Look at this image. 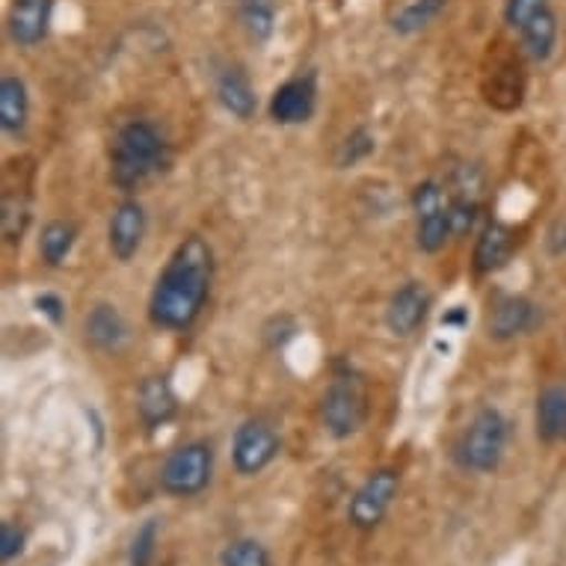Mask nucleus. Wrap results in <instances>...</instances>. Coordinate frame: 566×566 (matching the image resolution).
<instances>
[{
  "instance_id": "1",
  "label": "nucleus",
  "mask_w": 566,
  "mask_h": 566,
  "mask_svg": "<svg viewBox=\"0 0 566 566\" xmlns=\"http://www.w3.org/2000/svg\"><path fill=\"white\" fill-rule=\"evenodd\" d=\"M214 268V250L202 234L178 241L149 294V324L160 333H187L208 306Z\"/></svg>"
},
{
  "instance_id": "2",
  "label": "nucleus",
  "mask_w": 566,
  "mask_h": 566,
  "mask_svg": "<svg viewBox=\"0 0 566 566\" xmlns=\"http://www.w3.org/2000/svg\"><path fill=\"white\" fill-rule=\"evenodd\" d=\"M111 178L122 193H134L167 164V139L149 119H128L111 139Z\"/></svg>"
},
{
  "instance_id": "3",
  "label": "nucleus",
  "mask_w": 566,
  "mask_h": 566,
  "mask_svg": "<svg viewBox=\"0 0 566 566\" xmlns=\"http://www.w3.org/2000/svg\"><path fill=\"white\" fill-rule=\"evenodd\" d=\"M511 446V421L502 409L483 407L463 428L454 442V463L460 472L492 474L502 465L504 454Z\"/></svg>"
},
{
  "instance_id": "4",
  "label": "nucleus",
  "mask_w": 566,
  "mask_h": 566,
  "mask_svg": "<svg viewBox=\"0 0 566 566\" xmlns=\"http://www.w3.org/2000/svg\"><path fill=\"white\" fill-rule=\"evenodd\" d=\"M368 412H371V403H368V386L363 377H356L350 368L335 374L321 395V424L326 433L338 442L356 437L365 428Z\"/></svg>"
},
{
  "instance_id": "5",
  "label": "nucleus",
  "mask_w": 566,
  "mask_h": 566,
  "mask_svg": "<svg viewBox=\"0 0 566 566\" xmlns=\"http://www.w3.org/2000/svg\"><path fill=\"white\" fill-rule=\"evenodd\" d=\"M214 478V448L193 439L169 451L164 465H160L158 483L169 499H196L211 486Z\"/></svg>"
},
{
  "instance_id": "6",
  "label": "nucleus",
  "mask_w": 566,
  "mask_h": 566,
  "mask_svg": "<svg viewBox=\"0 0 566 566\" xmlns=\"http://www.w3.org/2000/svg\"><path fill=\"white\" fill-rule=\"evenodd\" d=\"M412 214H416V247L424 255H437L454 238V220H451V202L448 190L437 178H428L412 187Z\"/></svg>"
},
{
  "instance_id": "7",
  "label": "nucleus",
  "mask_w": 566,
  "mask_h": 566,
  "mask_svg": "<svg viewBox=\"0 0 566 566\" xmlns=\"http://www.w3.org/2000/svg\"><path fill=\"white\" fill-rule=\"evenodd\" d=\"M400 492V472L395 465H380L365 478L347 502V522L356 531L380 528Z\"/></svg>"
},
{
  "instance_id": "8",
  "label": "nucleus",
  "mask_w": 566,
  "mask_h": 566,
  "mask_svg": "<svg viewBox=\"0 0 566 566\" xmlns=\"http://www.w3.org/2000/svg\"><path fill=\"white\" fill-rule=\"evenodd\" d=\"M282 437L268 418H247L232 437V469L241 478H255L276 463Z\"/></svg>"
},
{
  "instance_id": "9",
  "label": "nucleus",
  "mask_w": 566,
  "mask_h": 566,
  "mask_svg": "<svg viewBox=\"0 0 566 566\" xmlns=\"http://www.w3.org/2000/svg\"><path fill=\"white\" fill-rule=\"evenodd\" d=\"M317 111V81L315 75H297L289 77L285 84H279L270 95L268 113L270 119L282 125V128H294V125H306Z\"/></svg>"
},
{
  "instance_id": "10",
  "label": "nucleus",
  "mask_w": 566,
  "mask_h": 566,
  "mask_svg": "<svg viewBox=\"0 0 566 566\" xmlns=\"http://www.w3.org/2000/svg\"><path fill=\"white\" fill-rule=\"evenodd\" d=\"M430 308H433V294H430L428 285L418 282V279H409V282L398 285L389 297L386 326H389V333L395 338H409L424 326Z\"/></svg>"
},
{
  "instance_id": "11",
  "label": "nucleus",
  "mask_w": 566,
  "mask_h": 566,
  "mask_svg": "<svg viewBox=\"0 0 566 566\" xmlns=\"http://www.w3.org/2000/svg\"><path fill=\"white\" fill-rule=\"evenodd\" d=\"M149 232V217L139 199H122L113 208L111 223H107V250L119 264H128L146 241Z\"/></svg>"
},
{
  "instance_id": "12",
  "label": "nucleus",
  "mask_w": 566,
  "mask_h": 566,
  "mask_svg": "<svg viewBox=\"0 0 566 566\" xmlns=\"http://www.w3.org/2000/svg\"><path fill=\"white\" fill-rule=\"evenodd\" d=\"M539 306L534 300L522 294H504L492 303L490 321H486V335L492 342H513L520 335H528L539 324Z\"/></svg>"
},
{
  "instance_id": "13",
  "label": "nucleus",
  "mask_w": 566,
  "mask_h": 566,
  "mask_svg": "<svg viewBox=\"0 0 566 566\" xmlns=\"http://www.w3.org/2000/svg\"><path fill=\"white\" fill-rule=\"evenodd\" d=\"M137 416L146 433H158V430L167 428L169 421H176L178 395L167 374H149L146 380L139 382Z\"/></svg>"
},
{
  "instance_id": "14",
  "label": "nucleus",
  "mask_w": 566,
  "mask_h": 566,
  "mask_svg": "<svg viewBox=\"0 0 566 566\" xmlns=\"http://www.w3.org/2000/svg\"><path fill=\"white\" fill-rule=\"evenodd\" d=\"M54 19V0H12L7 33L19 48H36L48 39Z\"/></svg>"
},
{
  "instance_id": "15",
  "label": "nucleus",
  "mask_w": 566,
  "mask_h": 566,
  "mask_svg": "<svg viewBox=\"0 0 566 566\" xmlns=\"http://www.w3.org/2000/svg\"><path fill=\"white\" fill-rule=\"evenodd\" d=\"M513 252H516V229L502 223V220H490L474 241L472 270L478 276H492V273L507 268Z\"/></svg>"
},
{
  "instance_id": "16",
  "label": "nucleus",
  "mask_w": 566,
  "mask_h": 566,
  "mask_svg": "<svg viewBox=\"0 0 566 566\" xmlns=\"http://www.w3.org/2000/svg\"><path fill=\"white\" fill-rule=\"evenodd\" d=\"M86 342L93 344L98 353L107 356H119L130 342V326L119 308L113 303H95L84 321Z\"/></svg>"
},
{
  "instance_id": "17",
  "label": "nucleus",
  "mask_w": 566,
  "mask_h": 566,
  "mask_svg": "<svg viewBox=\"0 0 566 566\" xmlns=\"http://www.w3.org/2000/svg\"><path fill=\"white\" fill-rule=\"evenodd\" d=\"M481 172L474 167H460L451 178L448 202H451V220H454V238L472 232L481 214Z\"/></svg>"
},
{
  "instance_id": "18",
  "label": "nucleus",
  "mask_w": 566,
  "mask_h": 566,
  "mask_svg": "<svg viewBox=\"0 0 566 566\" xmlns=\"http://www.w3.org/2000/svg\"><path fill=\"white\" fill-rule=\"evenodd\" d=\"M217 102L238 122H250L259 111V95L241 65H223L214 77Z\"/></svg>"
},
{
  "instance_id": "19",
  "label": "nucleus",
  "mask_w": 566,
  "mask_h": 566,
  "mask_svg": "<svg viewBox=\"0 0 566 566\" xmlns=\"http://www.w3.org/2000/svg\"><path fill=\"white\" fill-rule=\"evenodd\" d=\"M30 122V90L19 75L0 77V130L19 139Z\"/></svg>"
},
{
  "instance_id": "20",
  "label": "nucleus",
  "mask_w": 566,
  "mask_h": 566,
  "mask_svg": "<svg viewBox=\"0 0 566 566\" xmlns=\"http://www.w3.org/2000/svg\"><path fill=\"white\" fill-rule=\"evenodd\" d=\"M534 428L546 446L566 442V391L564 386H548L537 395L534 407Z\"/></svg>"
},
{
  "instance_id": "21",
  "label": "nucleus",
  "mask_w": 566,
  "mask_h": 566,
  "mask_svg": "<svg viewBox=\"0 0 566 566\" xmlns=\"http://www.w3.org/2000/svg\"><path fill=\"white\" fill-rule=\"evenodd\" d=\"M483 95L492 107L499 111H513L520 107L522 95H525V75L522 69L513 60H504L490 72L486 84H483Z\"/></svg>"
},
{
  "instance_id": "22",
  "label": "nucleus",
  "mask_w": 566,
  "mask_h": 566,
  "mask_svg": "<svg viewBox=\"0 0 566 566\" xmlns=\"http://www.w3.org/2000/svg\"><path fill=\"white\" fill-rule=\"evenodd\" d=\"M520 42L525 56H531L534 63H546L555 54L557 45V15L548 10H543L537 19H531L525 28L520 30Z\"/></svg>"
},
{
  "instance_id": "23",
  "label": "nucleus",
  "mask_w": 566,
  "mask_h": 566,
  "mask_svg": "<svg viewBox=\"0 0 566 566\" xmlns=\"http://www.w3.org/2000/svg\"><path fill=\"white\" fill-rule=\"evenodd\" d=\"M77 243V229L65 220H51L42 226L39 234V255L45 261L48 268H63L65 259L72 255Z\"/></svg>"
},
{
  "instance_id": "24",
  "label": "nucleus",
  "mask_w": 566,
  "mask_h": 566,
  "mask_svg": "<svg viewBox=\"0 0 566 566\" xmlns=\"http://www.w3.org/2000/svg\"><path fill=\"white\" fill-rule=\"evenodd\" d=\"M0 223H3V238H7V243H21V238H24L30 226L28 187H3V214H0Z\"/></svg>"
},
{
  "instance_id": "25",
  "label": "nucleus",
  "mask_w": 566,
  "mask_h": 566,
  "mask_svg": "<svg viewBox=\"0 0 566 566\" xmlns=\"http://www.w3.org/2000/svg\"><path fill=\"white\" fill-rule=\"evenodd\" d=\"M238 21L255 45H264L276 30V7L270 0H238Z\"/></svg>"
},
{
  "instance_id": "26",
  "label": "nucleus",
  "mask_w": 566,
  "mask_h": 566,
  "mask_svg": "<svg viewBox=\"0 0 566 566\" xmlns=\"http://www.w3.org/2000/svg\"><path fill=\"white\" fill-rule=\"evenodd\" d=\"M446 7L448 0H409L407 7L391 19V30L400 33V36H412L418 30L430 28Z\"/></svg>"
},
{
  "instance_id": "27",
  "label": "nucleus",
  "mask_w": 566,
  "mask_h": 566,
  "mask_svg": "<svg viewBox=\"0 0 566 566\" xmlns=\"http://www.w3.org/2000/svg\"><path fill=\"white\" fill-rule=\"evenodd\" d=\"M220 566H273V555L261 539L238 537L223 546Z\"/></svg>"
},
{
  "instance_id": "28",
  "label": "nucleus",
  "mask_w": 566,
  "mask_h": 566,
  "mask_svg": "<svg viewBox=\"0 0 566 566\" xmlns=\"http://www.w3.org/2000/svg\"><path fill=\"white\" fill-rule=\"evenodd\" d=\"M374 149H377V137H374L371 130L365 128V125L363 128H353L350 134L342 139L338 151H335V167L338 169L356 167V164H363V160L371 158Z\"/></svg>"
},
{
  "instance_id": "29",
  "label": "nucleus",
  "mask_w": 566,
  "mask_h": 566,
  "mask_svg": "<svg viewBox=\"0 0 566 566\" xmlns=\"http://www.w3.org/2000/svg\"><path fill=\"white\" fill-rule=\"evenodd\" d=\"M158 543H160V520H146L134 531L128 548V564L130 566H151L155 564V555H158Z\"/></svg>"
},
{
  "instance_id": "30",
  "label": "nucleus",
  "mask_w": 566,
  "mask_h": 566,
  "mask_svg": "<svg viewBox=\"0 0 566 566\" xmlns=\"http://www.w3.org/2000/svg\"><path fill=\"white\" fill-rule=\"evenodd\" d=\"M548 7H552L548 0H504V24L520 33L531 19H537Z\"/></svg>"
},
{
  "instance_id": "31",
  "label": "nucleus",
  "mask_w": 566,
  "mask_h": 566,
  "mask_svg": "<svg viewBox=\"0 0 566 566\" xmlns=\"http://www.w3.org/2000/svg\"><path fill=\"white\" fill-rule=\"evenodd\" d=\"M24 546H28V534H24V528H21L19 522H3V525H0V560H3V564H12L15 557H21Z\"/></svg>"
},
{
  "instance_id": "32",
  "label": "nucleus",
  "mask_w": 566,
  "mask_h": 566,
  "mask_svg": "<svg viewBox=\"0 0 566 566\" xmlns=\"http://www.w3.org/2000/svg\"><path fill=\"white\" fill-rule=\"evenodd\" d=\"M33 308L45 317L51 326H60L65 321V300L56 291H42L33 297Z\"/></svg>"
},
{
  "instance_id": "33",
  "label": "nucleus",
  "mask_w": 566,
  "mask_h": 566,
  "mask_svg": "<svg viewBox=\"0 0 566 566\" xmlns=\"http://www.w3.org/2000/svg\"><path fill=\"white\" fill-rule=\"evenodd\" d=\"M294 335H297V324H294V317H289V315L273 317V321L264 326V342H268L273 350L285 347V344H289Z\"/></svg>"
},
{
  "instance_id": "34",
  "label": "nucleus",
  "mask_w": 566,
  "mask_h": 566,
  "mask_svg": "<svg viewBox=\"0 0 566 566\" xmlns=\"http://www.w3.org/2000/svg\"><path fill=\"white\" fill-rule=\"evenodd\" d=\"M546 250L552 255H564L566 252V220H557L546 232Z\"/></svg>"
},
{
  "instance_id": "35",
  "label": "nucleus",
  "mask_w": 566,
  "mask_h": 566,
  "mask_svg": "<svg viewBox=\"0 0 566 566\" xmlns=\"http://www.w3.org/2000/svg\"><path fill=\"white\" fill-rule=\"evenodd\" d=\"M442 326H446V329H465V326H469V312H465L463 306H451L446 315H442Z\"/></svg>"
},
{
  "instance_id": "36",
  "label": "nucleus",
  "mask_w": 566,
  "mask_h": 566,
  "mask_svg": "<svg viewBox=\"0 0 566 566\" xmlns=\"http://www.w3.org/2000/svg\"><path fill=\"white\" fill-rule=\"evenodd\" d=\"M564 391H566V389H564Z\"/></svg>"
}]
</instances>
